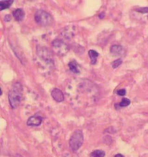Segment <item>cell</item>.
Wrapping results in <instances>:
<instances>
[{
	"label": "cell",
	"mask_w": 148,
	"mask_h": 157,
	"mask_svg": "<svg viewBox=\"0 0 148 157\" xmlns=\"http://www.w3.org/2000/svg\"><path fill=\"white\" fill-rule=\"evenodd\" d=\"M23 91V86L20 83L17 82L13 85L8 95L9 102L12 108L15 109L19 105L22 99Z\"/></svg>",
	"instance_id": "cell-1"
},
{
	"label": "cell",
	"mask_w": 148,
	"mask_h": 157,
	"mask_svg": "<svg viewBox=\"0 0 148 157\" xmlns=\"http://www.w3.org/2000/svg\"><path fill=\"white\" fill-rule=\"evenodd\" d=\"M35 19L38 25L47 27L52 25L54 21L52 15L43 10H39L35 13Z\"/></svg>",
	"instance_id": "cell-2"
},
{
	"label": "cell",
	"mask_w": 148,
	"mask_h": 157,
	"mask_svg": "<svg viewBox=\"0 0 148 157\" xmlns=\"http://www.w3.org/2000/svg\"><path fill=\"white\" fill-rule=\"evenodd\" d=\"M83 142L84 136L82 131L76 130L72 133L70 139V147L72 151H76L82 146Z\"/></svg>",
	"instance_id": "cell-3"
},
{
	"label": "cell",
	"mask_w": 148,
	"mask_h": 157,
	"mask_svg": "<svg viewBox=\"0 0 148 157\" xmlns=\"http://www.w3.org/2000/svg\"><path fill=\"white\" fill-rule=\"evenodd\" d=\"M37 50L38 55L41 59L48 63H52L53 56L49 49L45 47H39Z\"/></svg>",
	"instance_id": "cell-4"
},
{
	"label": "cell",
	"mask_w": 148,
	"mask_h": 157,
	"mask_svg": "<svg viewBox=\"0 0 148 157\" xmlns=\"http://www.w3.org/2000/svg\"><path fill=\"white\" fill-rule=\"evenodd\" d=\"M52 45L54 49L60 54H65L67 48L66 45L63 42L62 40L59 39H56L52 42Z\"/></svg>",
	"instance_id": "cell-5"
},
{
	"label": "cell",
	"mask_w": 148,
	"mask_h": 157,
	"mask_svg": "<svg viewBox=\"0 0 148 157\" xmlns=\"http://www.w3.org/2000/svg\"><path fill=\"white\" fill-rule=\"evenodd\" d=\"M43 118L38 115L31 116L27 121V124L28 126H39L42 124Z\"/></svg>",
	"instance_id": "cell-6"
},
{
	"label": "cell",
	"mask_w": 148,
	"mask_h": 157,
	"mask_svg": "<svg viewBox=\"0 0 148 157\" xmlns=\"http://www.w3.org/2000/svg\"><path fill=\"white\" fill-rule=\"evenodd\" d=\"M53 99L58 102H61L64 100V95L63 92L58 88H54L51 92Z\"/></svg>",
	"instance_id": "cell-7"
},
{
	"label": "cell",
	"mask_w": 148,
	"mask_h": 157,
	"mask_svg": "<svg viewBox=\"0 0 148 157\" xmlns=\"http://www.w3.org/2000/svg\"><path fill=\"white\" fill-rule=\"evenodd\" d=\"M13 15L15 20L17 21H22L24 19L25 13L22 9H17L13 13Z\"/></svg>",
	"instance_id": "cell-8"
},
{
	"label": "cell",
	"mask_w": 148,
	"mask_h": 157,
	"mask_svg": "<svg viewBox=\"0 0 148 157\" xmlns=\"http://www.w3.org/2000/svg\"><path fill=\"white\" fill-rule=\"evenodd\" d=\"M70 70L74 74H79L80 73L78 63L75 60L71 61L68 64Z\"/></svg>",
	"instance_id": "cell-9"
},
{
	"label": "cell",
	"mask_w": 148,
	"mask_h": 157,
	"mask_svg": "<svg viewBox=\"0 0 148 157\" xmlns=\"http://www.w3.org/2000/svg\"><path fill=\"white\" fill-rule=\"evenodd\" d=\"M88 55L91 60V63L93 65L95 64L96 63L98 57L99 56L98 53L95 50H90L89 51Z\"/></svg>",
	"instance_id": "cell-10"
},
{
	"label": "cell",
	"mask_w": 148,
	"mask_h": 157,
	"mask_svg": "<svg viewBox=\"0 0 148 157\" xmlns=\"http://www.w3.org/2000/svg\"><path fill=\"white\" fill-rule=\"evenodd\" d=\"M13 2V0H5L0 1V10L8 9Z\"/></svg>",
	"instance_id": "cell-11"
},
{
	"label": "cell",
	"mask_w": 148,
	"mask_h": 157,
	"mask_svg": "<svg viewBox=\"0 0 148 157\" xmlns=\"http://www.w3.org/2000/svg\"><path fill=\"white\" fill-rule=\"evenodd\" d=\"M123 51L122 47L119 45H113L110 48V52L115 56L120 55Z\"/></svg>",
	"instance_id": "cell-12"
},
{
	"label": "cell",
	"mask_w": 148,
	"mask_h": 157,
	"mask_svg": "<svg viewBox=\"0 0 148 157\" xmlns=\"http://www.w3.org/2000/svg\"><path fill=\"white\" fill-rule=\"evenodd\" d=\"M105 155V151L100 150H97L91 152V157H104Z\"/></svg>",
	"instance_id": "cell-13"
},
{
	"label": "cell",
	"mask_w": 148,
	"mask_h": 157,
	"mask_svg": "<svg viewBox=\"0 0 148 157\" xmlns=\"http://www.w3.org/2000/svg\"><path fill=\"white\" fill-rule=\"evenodd\" d=\"M131 104V101L128 98H124L119 103V105L121 107H126L130 105Z\"/></svg>",
	"instance_id": "cell-14"
},
{
	"label": "cell",
	"mask_w": 148,
	"mask_h": 157,
	"mask_svg": "<svg viewBox=\"0 0 148 157\" xmlns=\"http://www.w3.org/2000/svg\"><path fill=\"white\" fill-rule=\"evenodd\" d=\"M122 59H118L114 60L112 63V67L113 68H116L118 67L122 63Z\"/></svg>",
	"instance_id": "cell-15"
},
{
	"label": "cell",
	"mask_w": 148,
	"mask_h": 157,
	"mask_svg": "<svg viewBox=\"0 0 148 157\" xmlns=\"http://www.w3.org/2000/svg\"><path fill=\"white\" fill-rule=\"evenodd\" d=\"M139 12L141 13H148V7H143V8H140L137 9V10Z\"/></svg>",
	"instance_id": "cell-16"
},
{
	"label": "cell",
	"mask_w": 148,
	"mask_h": 157,
	"mask_svg": "<svg viewBox=\"0 0 148 157\" xmlns=\"http://www.w3.org/2000/svg\"><path fill=\"white\" fill-rule=\"evenodd\" d=\"M117 94L119 96H124L126 94V90L124 89H120L117 91Z\"/></svg>",
	"instance_id": "cell-17"
},
{
	"label": "cell",
	"mask_w": 148,
	"mask_h": 157,
	"mask_svg": "<svg viewBox=\"0 0 148 157\" xmlns=\"http://www.w3.org/2000/svg\"><path fill=\"white\" fill-rule=\"evenodd\" d=\"M11 19V17L10 15L9 14H7V15H5L4 18V20L5 21H10Z\"/></svg>",
	"instance_id": "cell-18"
},
{
	"label": "cell",
	"mask_w": 148,
	"mask_h": 157,
	"mask_svg": "<svg viewBox=\"0 0 148 157\" xmlns=\"http://www.w3.org/2000/svg\"><path fill=\"white\" fill-rule=\"evenodd\" d=\"M104 17H105V14H104V13H100V15H99V17L100 18V19L103 18Z\"/></svg>",
	"instance_id": "cell-19"
},
{
	"label": "cell",
	"mask_w": 148,
	"mask_h": 157,
	"mask_svg": "<svg viewBox=\"0 0 148 157\" xmlns=\"http://www.w3.org/2000/svg\"><path fill=\"white\" fill-rule=\"evenodd\" d=\"M114 157H124V156H123V155H122V154H117V155H116Z\"/></svg>",
	"instance_id": "cell-20"
},
{
	"label": "cell",
	"mask_w": 148,
	"mask_h": 157,
	"mask_svg": "<svg viewBox=\"0 0 148 157\" xmlns=\"http://www.w3.org/2000/svg\"><path fill=\"white\" fill-rule=\"evenodd\" d=\"M0 91H1V93H0V94H1V95H2V88H1V89H0Z\"/></svg>",
	"instance_id": "cell-21"
},
{
	"label": "cell",
	"mask_w": 148,
	"mask_h": 157,
	"mask_svg": "<svg viewBox=\"0 0 148 157\" xmlns=\"http://www.w3.org/2000/svg\"><path fill=\"white\" fill-rule=\"evenodd\" d=\"M17 157H21V156H17Z\"/></svg>",
	"instance_id": "cell-22"
}]
</instances>
